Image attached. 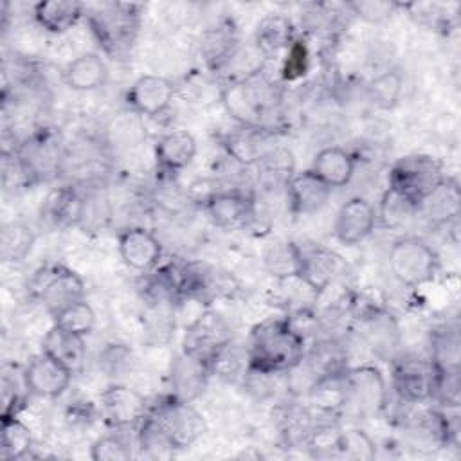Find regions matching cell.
Listing matches in <instances>:
<instances>
[{
    "label": "cell",
    "instance_id": "33",
    "mask_svg": "<svg viewBox=\"0 0 461 461\" xmlns=\"http://www.w3.org/2000/svg\"><path fill=\"white\" fill-rule=\"evenodd\" d=\"M261 128H243V133L232 135L227 142L229 151L241 162H254L265 155V137Z\"/></svg>",
    "mask_w": 461,
    "mask_h": 461
},
{
    "label": "cell",
    "instance_id": "26",
    "mask_svg": "<svg viewBox=\"0 0 461 461\" xmlns=\"http://www.w3.org/2000/svg\"><path fill=\"white\" fill-rule=\"evenodd\" d=\"M83 9V4L76 0H45L34 5V18L45 31L59 34L77 23Z\"/></svg>",
    "mask_w": 461,
    "mask_h": 461
},
{
    "label": "cell",
    "instance_id": "32",
    "mask_svg": "<svg viewBox=\"0 0 461 461\" xmlns=\"http://www.w3.org/2000/svg\"><path fill=\"white\" fill-rule=\"evenodd\" d=\"M54 324L65 328L67 331L85 337L95 326V312L85 299H81L61 310L58 315H54Z\"/></svg>",
    "mask_w": 461,
    "mask_h": 461
},
{
    "label": "cell",
    "instance_id": "39",
    "mask_svg": "<svg viewBox=\"0 0 461 461\" xmlns=\"http://www.w3.org/2000/svg\"><path fill=\"white\" fill-rule=\"evenodd\" d=\"M348 7L353 11V14L360 16L366 22L380 23L396 11V2H380V0H367V2H351Z\"/></svg>",
    "mask_w": 461,
    "mask_h": 461
},
{
    "label": "cell",
    "instance_id": "10",
    "mask_svg": "<svg viewBox=\"0 0 461 461\" xmlns=\"http://www.w3.org/2000/svg\"><path fill=\"white\" fill-rule=\"evenodd\" d=\"M438 380V367L432 360L405 358L393 369V387L396 394L409 403L434 398Z\"/></svg>",
    "mask_w": 461,
    "mask_h": 461
},
{
    "label": "cell",
    "instance_id": "4",
    "mask_svg": "<svg viewBox=\"0 0 461 461\" xmlns=\"http://www.w3.org/2000/svg\"><path fill=\"white\" fill-rule=\"evenodd\" d=\"M223 104L243 128H259L267 110L274 104V86L261 74L254 72L227 86Z\"/></svg>",
    "mask_w": 461,
    "mask_h": 461
},
{
    "label": "cell",
    "instance_id": "29",
    "mask_svg": "<svg viewBox=\"0 0 461 461\" xmlns=\"http://www.w3.org/2000/svg\"><path fill=\"white\" fill-rule=\"evenodd\" d=\"M292 23L281 14H270L261 20L256 31V41L261 52L277 54L281 49H288L292 41Z\"/></svg>",
    "mask_w": 461,
    "mask_h": 461
},
{
    "label": "cell",
    "instance_id": "35",
    "mask_svg": "<svg viewBox=\"0 0 461 461\" xmlns=\"http://www.w3.org/2000/svg\"><path fill=\"white\" fill-rule=\"evenodd\" d=\"M234 47L236 38L232 31H227V27H218L203 40V54L207 63L212 67H220L234 54Z\"/></svg>",
    "mask_w": 461,
    "mask_h": 461
},
{
    "label": "cell",
    "instance_id": "8",
    "mask_svg": "<svg viewBox=\"0 0 461 461\" xmlns=\"http://www.w3.org/2000/svg\"><path fill=\"white\" fill-rule=\"evenodd\" d=\"M140 7L137 4H115L110 5V11L90 14L92 32L108 54L117 56L133 43Z\"/></svg>",
    "mask_w": 461,
    "mask_h": 461
},
{
    "label": "cell",
    "instance_id": "28",
    "mask_svg": "<svg viewBox=\"0 0 461 461\" xmlns=\"http://www.w3.org/2000/svg\"><path fill=\"white\" fill-rule=\"evenodd\" d=\"M32 447L31 430L13 416H2V432H0V457L4 461L23 459Z\"/></svg>",
    "mask_w": 461,
    "mask_h": 461
},
{
    "label": "cell",
    "instance_id": "13",
    "mask_svg": "<svg viewBox=\"0 0 461 461\" xmlns=\"http://www.w3.org/2000/svg\"><path fill=\"white\" fill-rule=\"evenodd\" d=\"M101 414L115 427L140 423L148 412L146 400L140 393L128 385H110L99 394Z\"/></svg>",
    "mask_w": 461,
    "mask_h": 461
},
{
    "label": "cell",
    "instance_id": "23",
    "mask_svg": "<svg viewBox=\"0 0 461 461\" xmlns=\"http://www.w3.org/2000/svg\"><path fill=\"white\" fill-rule=\"evenodd\" d=\"M207 212L214 225L232 229L241 225L250 214V200L238 191H221L207 198Z\"/></svg>",
    "mask_w": 461,
    "mask_h": 461
},
{
    "label": "cell",
    "instance_id": "16",
    "mask_svg": "<svg viewBox=\"0 0 461 461\" xmlns=\"http://www.w3.org/2000/svg\"><path fill=\"white\" fill-rule=\"evenodd\" d=\"M175 95V86L162 76H140L126 94V103L144 115L164 113Z\"/></svg>",
    "mask_w": 461,
    "mask_h": 461
},
{
    "label": "cell",
    "instance_id": "22",
    "mask_svg": "<svg viewBox=\"0 0 461 461\" xmlns=\"http://www.w3.org/2000/svg\"><path fill=\"white\" fill-rule=\"evenodd\" d=\"M196 155V140L185 130H175L162 135L155 148V157L160 167L178 171L191 164Z\"/></svg>",
    "mask_w": 461,
    "mask_h": 461
},
{
    "label": "cell",
    "instance_id": "9",
    "mask_svg": "<svg viewBox=\"0 0 461 461\" xmlns=\"http://www.w3.org/2000/svg\"><path fill=\"white\" fill-rule=\"evenodd\" d=\"M344 402H349L360 414H378L387 400L385 380L373 366L355 367L342 376Z\"/></svg>",
    "mask_w": 461,
    "mask_h": 461
},
{
    "label": "cell",
    "instance_id": "17",
    "mask_svg": "<svg viewBox=\"0 0 461 461\" xmlns=\"http://www.w3.org/2000/svg\"><path fill=\"white\" fill-rule=\"evenodd\" d=\"M119 254L130 268L146 272L158 263L162 245L151 230L144 227H131L119 236Z\"/></svg>",
    "mask_w": 461,
    "mask_h": 461
},
{
    "label": "cell",
    "instance_id": "25",
    "mask_svg": "<svg viewBox=\"0 0 461 461\" xmlns=\"http://www.w3.org/2000/svg\"><path fill=\"white\" fill-rule=\"evenodd\" d=\"M63 77L67 86H70L72 90L86 92L104 85L108 77V68L101 56L94 52H85L68 63Z\"/></svg>",
    "mask_w": 461,
    "mask_h": 461
},
{
    "label": "cell",
    "instance_id": "30",
    "mask_svg": "<svg viewBox=\"0 0 461 461\" xmlns=\"http://www.w3.org/2000/svg\"><path fill=\"white\" fill-rule=\"evenodd\" d=\"M36 236L32 229L22 221H11L4 225L0 234V256L7 263H16L25 259L31 252Z\"/></svg>",
    "mask_w": 461,
    "mask_h": 461
},
{
    "label": "cell",
    "instance_id": "31",
    "mask_svg": "<svg viewBox=\"0 0 461 461\" xmlns=\"http://www.w3.org/2000/svg\"><path fill=\"white\" fill-rule=\"evenodd\" d=\"M432 362L439 371H459V331L457 326H445L432 335Z\"/></svg>",
    "mask_w": 461,
    "mask_h": 461
},
{
    "label": "cell",
    "instance_id": "15",
    "mask_svg": "<svg viewBox=\"0 0 461 461\" xmlns=\"http://www.w3.org/2000/svg\"><path fill=\"white\" fill-rule=\"evenodd\" d=\"M344 270V261L333 250L310 245L301 247V274L299 279L315 292L326 290Z\"/></svg>",
    "mask_w": 461,
    "mask_h": 461
},
{
    "label": "cell",
    "instance_id": "3",
    "mask_svg": "<svg viewBox=\"0 0 461 461\" xmlns=\"http://www.w3.org/2000/svg\"><path fill=\"white\" fill-rule=\"evenodd\" d=\"M445 178L438 158L430 155H407L391 166L387 187L420 207Z\"/></svg>",
    "mask_w": 461,
    "mask_h": 461
},
{
    "label": "cell",
    "instance_id": "6",
    "mask_svg": "<svg viewBox=\"0 0 461 461\" xmlns=\"http://www.w3.org/2000/svg\"><path fill=\"white\" fill-rule=\"evenodd\" d=\"M389 267L402 285L421 286L434 279L438 272V256L423 240L407 236L393 243Z\"/></svg>",
    "mask_w": 461,
    "mask_h": 461
},
{
    "label": "cell",
    "instance_id": "2",
    "mask_svg": "<svg viewBox=\"0 0 461 461\" xmlns=\"http://www.w3.org/2000/svg\"><path fill=\"white\" fill-rule=\"evenodd\" d=\"M144 420L164 438L169 448H185L205 432V420L182 398H169L149 412Z\"/></svg>",
    "mask_w": 461,
    "mask_h": 461
},
{
    "label": "cell",
    "instance_id": "5",
    "mask_svg": "<svg viewBox=\"0 0 461 461\" xmlns=\"http://www.w3.org/2000/svg\"><path fill=\"white\" fill-rule=\"evenodd\" d=\"M31 294L54 317L67 306L85 299V283L65 265H47L31 281Z\"/></svg>",
    "mask_w": 461,
    "mask_h": 461
},
{
    "label": "cell",
    "instance_id": "12",
    "mask_svg": "<svg viewBox=\"0 0 461 461\" xmlns=\"http://www.w3.org/2000/svg\"><path fill=\"white\" fill-rule=\"evenodd\" d=\"M72 371L63 364L41 351L31 358L29 366L23 371V384L29 393L41 398H58L61 396L72 380Z\"/></svg>",
    "mask_w": 461,
    "mask_h": 461
},
{
    "label": "cell",
    "instance_id": "21",
    "mask_svg": "<svg viewBox=\"0 0 461 461\" xmlns=\"http://www.w3.org/2000/svg\"><path fill=\"white\" fill-rule=\"evenodd\" d=\"M312 171L331 189L342 187L353 178L355 158L342 148H324L315 155Z\"/></svg>",
    "mask_w": 461,
    "mask_h": 461
},
{
    "label": "cell",
    "instance_id": "40",
    "mask_svg": "<svg viewBox=\"0 0 461 461\" xmlns=\"http://www.w3.org/2000/svg\"><path fill=\"white\" fill-rule=\"evenodd\" d=\"M308 68V49L303 41H294L288 47L285 63H283V77L286 81H294L306 74Z\"/></svg>",
    "mask_w": 461,
    "mask_h": 461
},
{
    "label": "cell",
    "instance_id": "20",
    "mask_svg": "<svg viewBox=\"0 0 461 461\" xmlns=\"http://www.w3.org/2000/svg\"><path fill=\"white\" fill-rule=\"evenodd\" d=\"M85 212V202L72 187H59L49 193L41 205V220L50 227H72Z\"/></svg>",
    "mask_w": 461,
    "mask_h": 461
},
{
    "label": "cell",
    "instance_id": "24",
    "mask_svg": "<svg viewBox=\"0 0 461 461\" xmlns=\"http://www.w3.org/2000/svg\"><path fill=\"white\" fill-rule=\"evenodd\" d=\"M461 193L459 185L452 178H445L421 203L420 211L434 223H448L459 216Z\"/></svg>",
    "mask_w": 461,
    "mask_h": 461
},
{
    "label": "cell",
    "instance_id": "18",
    "mask_svg": "<svg viewBox=\"0 0 461 461\" xmlns=\"http://www.w3.org/2000/svg\"><path fill=\"white\" fill-rule=\"evenodd\" d=\"M330 194L331 187L326 185L312 169L292 175L286 184V196L294 214H312L321 211Z\"/></svg>",
    "mask_w": 461,
    "mask_h": 461
},
{
    "label": "cell",
    "instance_id": "7",
    "mask_svg": "<svg viewBox=\"0 0 461 461\" xmlns=\"http://www.w3.org/2000/svg\"><path fill=\"white\" fill-rule=\"evenodd\" d=\"M230 344V328L214 310L200 313L185 330L182 348L184 355L205 366L218 360Z\"/></svg>",
    "mask_w": 461,
    "mask_h": 461
},
{
    "label": "cell",
    "instance_id": "36",
    "mask_svg": "<svg viewBox=\"0 0 461 461\" xmlns=\"http://www.w3.org/2000/svg\"><path fill=\"white\" fill-rule=\"evenodd\" d=\"M418 211H420V207L416 203L409 202L407 198H403L402 194L394 193L389 187H387V191L382 196L380 216L384 220V225H387V227L402 225L409 216L418 214Z\"/></svg>",
    "mask_w": 461,
    "mask_h": 461
},
{
    "label": "cell",
    "instance_id": "34",
    "mask_svg": "<svg viewBox=\"0 0 461 461\" xmlns=\"http://www.w3.org/2000/svg\"><path fill=\"white\" fill-rule=\"evenodd\" d=\"M335 450L348 459H371L375 457L373 439L358 429H351L337 434Z\"/></svg>",
    "mask_w": 461,
    "mask_h": 461
},
{
    "label": "cell",
    "instance_id": "11",
    "mask_svg": "<svg viewBox=\"0 0 461 461\" xmlns=\"http://www.w3.org/2000/svg\"><path fill=\"white\" fill-rule=\"evenodd\" d=\"M18 166L27 180L40 182L52 176L59 166V146L49 131L31 135L18 149Z\"/></svg>",
    "mask_w": 461,
    "mask_h": 461
},
{
    "label": "cell",
    "instance_id": "14",
    "mask_svg": "<svg viewBox=\"0 0 461 461\" xmlns=\"http://www.w3.org/2000/svg\"><path fill=\"white\" fill-rule=\"evenodd\" d=\"M376 223L375 207L360 196L349 198L337 212L333 232L342 245H357L364 241Z\"/></svg>",
    "mask_w": 461,
    "mask_h": 461
},
{
    "label": "cell",
    "instance_id": "38",
    "mask_svg": "<svg viewBox=\"0 0 461 461\" xmlns=\"http://www.w3.org/2000/svg\"><path fill=\"white\" fill-rule=\"evenodd\" d=\"M90 457L94 461H126L131 457V450L128 443L119 436H103L94 441Z\"/></svg>",
    "mask_w": 461,
    "mask_h": 461
},
{
    "label": "cell",
    "instance_id": "37",
    "mask_svg": "<svg viewBox=\"0 0 461 461\" xmlns=\"http://www.w3.org/2000/svg\"><path fill=\"white\" fill-rule=\"evenodd\" d=\"M402 92V76L396 70L375 77L369 85V95L380 108H391Z\"/></svg>",
    "mask_w": 461,
    "mask_h": 461
},
{
    "label": "cell",
    "instance_id": "27",
    "mask_svg": "<svg viewBox=\"0 0 461 461\" xmlns=\"http://www.w3.org/2000/svg\"><path fill=\"white\" fill-rule=\"evenodd\" d=\"M265 268L277 279H299L301 247L292 241L272 243L265 252Z\"/></svg>",
    "mask_w": 461,
    "mask_h": 461
},
{
    "label": "cell",
    "instance_id": "19",
    "mask_svg": "<svg viewBox=\"0 0 461 461\" xmlns=\"http://www.w3.org/2000/svg\"><path fill=\"white\" fill-rule=\"evenodd\" d=\"M41 351L63 364L74 375L79 373L86 360L85 337L67 331L65 328L54 324L41 342Z\"/></svg>",
    "mask_w": 461,
    "mask_h": 461
},
{
    "label": "cell",
    "instance_id": "1",
    "mask_svg": "<svg viewBox=\"0 0 461 461\" xmlns=\"http://www.w3.org/2000/svg\"><path fill=\"white\" fill-rule=\"evenodd\" d=\"M304 358V339L286 319H268L254 326L249 340V366L259 375L295 369Z\"/></svg>",
    "mask_w": 461,
    "mask_h": 461
}]
</instances>
